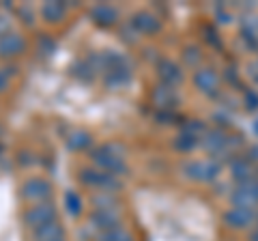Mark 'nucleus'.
<instances>
[{
    "label": "nucleus",
    "instance_id": "nucleus-2",
    "mask_svg": "<svg viewBox=\"0 0 258 241\" xmlns=\"http://www.w3.org/2000/svg\"><path fill=\"white\" fill-rule=\"evenodd\" d=\"M78 179L84 183L86 188L97 190V192H110V194H118L123 190V181L118 176H112L108 172L99 170L95 166H86V168H80V174Z\"/></svg>",
    "mask_w": 258,
    "mask_h": 241
},
{
    "label": "nucleus",
    "instance_id": "nucleus-1",
    "mask_svg": "<svg viewBox=\"0 0 258 241\" xmlns=\"http://www.w3.org/2000/svg\"><path fill=\"white\" fill-rule=\"evenodd\" d=\"M91 159L99 170L108 172L112 176H118V179L129 172V166L125 162L123 153H118L114 144H101V147H95L91 151Z\"/></svg>",
    "mask_w": 258,
    "mask_h": 241
},
{
    "label": "nucleus",
    "instance_id": "nucleus-16",
    "mask_svg": "<svg viewBox=\"0 0 258 241\" xmlns=\"http://www.w3.org/2000/svg\"><path fill=\"white\" fill-rule=\"evenodd\" d=\"M91 20L99 26H114L118 22V11L110 5H95L91 9Z\"/></svg>",
    "mask_w": 258,
    "mask_h": 241
},
{
    "label": "nucleus",
    "instance_id": "nucleus-4",
    "mask_svg": "<svg viewBox=\"0 0 258 241\" xmlns=\"http://www.w3.org/2000/svg\"><path fill=\"white\" fill-rule=\"evenodd\" d=\"M222 172L220 162L215 159H189L183 164V174L198 183H211Z\"/></svg>",
    "mask_w": 258,
    "mask_h": 241
},
{
    "label": "nucleus",
    "instance_id": "nucleus-25",
    "mask_svg": "<svg viewBox=\"0 0 258 241\" xmlns=\"http://www.w3.org/2000/svg\"><path fill=\"white\" fill-rule=\"evenodd\" d=\"M56 50V43H54V39H50V35H41L39 37V41H37V52L41 54V56H50L54 54Z\"/></svg>",
    "mask_w": 258,
    "mask_h": 241
},
{
    "label": "nucleus",
    "instance_id": "nucleus-22",
    "mask_svg": "<svg viewBox=\"0 0 258 241\" xmlns=\"http://www.w3.org/2000/svg\"><path fill=\"white\" fill-rule=\"evenodd\" d=\"M95 241H134V239H132V232L127 228H116V230H110V232H97Z\"/></svg>",
    "mask_w": 258,
    "mask_h": 241
},
{
    "label": "nucleus",
    "instance_id": "nucleus-15",
    "mask_svg": "<svg viewBox=\"0 0 258 241\" xmlns=\"http://www.w3.org/2000/svg\"><path fill=\"white\" fill-rule=\"evenodd\" d=\"M153 103L159 108V110H172L176 106V101H179V95L172 86H166V84H159L153 88Z\"/></svg>",
    "mask_w": 258,
    "mask_h": 241
},
{
    "label": "nucleus",
    "instance_id": "nucleus-3",
    "mask_svg": "<svg viewBox=\"0 0 258 241\" xmlns=\"http://www.w3.org/2000/svg\"><path fill=\"white\" fill-rule=\"evenodd\" d=\"M58 220V209L52 200H47V203H39V205H32L26 209V213H24V226H26L30 232H35L37 228L41 226H47V224H52Z\"/></svg>",
    "mask_w": 258,
    "mask_h": 241
},
{
    "label": "nucleus",
    "instance_id": "nucleus-31",
    "mask_svg": "<svg viewBox=\"0 0 258 241\" xmlns=\"http://www.w3.org/2000/svg\"><path fill=\"white\" fill-rule=\"evenodd\" d=\"M256 222H258V215H256Z\"/></svg>",
    "mask_w": 258,
    "mask_h": 241
},
{
    "label": "nucleus",
    "instance_id": "nucleus-18",
    "mask_svg": "<svg viewBox=\"0 0 258 241\" xmlns=\"http://www.w3.org/2000/svg\"><path fill=\"white\" fill-rule=\"evenodd\" d=\"M230 176L237 181V186L239 183H245L249 179H254V170H252V166H249V159L245 157H235L230 162Z\"/></svg>",
    "mask_w": 258,
    "mask_h": 241
},
{
    "label": "nucleus",
    "instance_id": "nucleus-27",
    "mask_svg": "<svg viewBox=\"0 0 258 241\" xmlns=\"http://www.w3.org/2000/svg\"><path fill=\"white\" fill-rule=\"evenodd\" d=\"M243 101H245V108H247V110H256V108H258V93L247 91L245 97H243Z\"/></svg>",
    "mask_w": 258,
    "mask_h": 241
},
{
    "label": "nucleus",
    "instance_id": "nucleus-28",
    "mask_svg": "<svg viewBox=\"0 0 258 241\" xmlns=\"http://www.w3.org/2000/svg\"><path fill=\"white\" fill-rule=\"evenodd\" d=\"M20 15H22V18H28V24L35 22V20H32V9H30V7H22V9H20Z\"/></svg>",
    "mask_w": 258,
    "mask_h": 241
},
{
    "label": "nucleus",
    "instance_id": "nucleus-7",
    "mask_svg": "<svg viewBox=\"0 0 258 241\" xmlns=\"http://www.w3.org/2000/svg\"><path fill=\"white\" fill-rule=\"evenodd\" d=\"M230 203L235 207L254 209V205L258 203V181L249 179L245 183H239V186L232 190V194H230Z\"/></svg>",
    "mask_w": 258,
    "mask_h": 241
},
{
    "label": "nucleus",
    "instance_id": "nucleus-29",
    "mask_svg": "<svg viewBox=\"0 0 258 241\" xmlns=\"http://www.w3.org/2000/svg\"><path fill=\"white\" fill-rule=\"evenodd\" d=\"M9 33V22H7V18H0V37Z\"/></svg>",
    "mask_w": 258,
    "mask_h": 241
},
{
    "label": "nucleus",
    "instance_id": "nucleus-26",
    "mask_svg": "<svg viewBox=\"0 0 258 241\" xmlns=\"http://www.w3.org/2000/svg\"><path fill=\"white\" fill-rule=\"evenodd\" d=\"M15 74V67H5L0 69V93H5L9 88V76Z\"/></svg>",
    "mask_w": 258,
    "mask_h": 241
},
{
    "label": "nucleus",
    "instance_id": "nucleus-14",
    "mask_svg": "<svg viewBox=\"0 0 258 241\" xmlns=\"http://www.w3.org/2000/svg\"><path fill=\"white\" fill-rule=\"evenodd\" d=\"M132 26L138 30L140 35H155L161 30V20L151 11H138L132 20Z\"/></svg>",
    "mask_w": 258,
    "mask_h": 241
},
{
    "label": "nucleus",
    "instance_id": "nucleus-19",
    "mask_svg": "<svg viewBox=\"0 0 258 241\" xmlns=\"http://www.w3.org/2000/svg\"><path fill=\"white\" fill-rule=\"evenodd\" d=\"M67 147L71 151H84L93 147V136L88 134L86 130H76L67 136Z\"/></svg>",
    "mask_w": 258,
    "mask_h": 241
},
{
    "label": "nucleus",
    "instance_id": "nucleus-21",
    "mask_svg": "<svg viewBox=\"0 0 258 241\" xmlns=\"http://www.w3.org/2000/svg\"><path fill=\"white\" fill-rule=\"evenodd\" d=\"M62 203H64V209L71 213V215H80L82 213V198L78 196V192H64V198H62Z\"/></svg>",
    "mask_w": 258,
    "mask_h": 241
},
{
    "label": "nucleus",
    "instance_id": "nucleus-11",
    "mask_svg": "<svg viewBox=\"0 0 258 241\" xmlns=\"http://www.w3.org/2000/svg\"><path fill=\"white\" fill-rule=\"evenodd\" d=\"M91 224L97 232H110L116 228H123V215L120 213H110V211H93L91 213Z\"/></svg>",
    "mask_w": 258,
    "mask_h": 241
},
{
    "label": "nucleus",
    "instance_id": "nucleus-17",
    "mask_svg": "<svg viewBox=\"0 0 258 241\" xmlns=\"http://www.w3.org/2000/svg\"><path fill=\"white\" fill-rule=\"evenodd\" d=\"M62 239H64V226L58 220L32 232V241H62Z\"/></svg>",
    "mask_w": 258,
    "mask_h": 241
},
{
    "label": "nucleus",
    "instance_id": "nucleus-20",
    "mask_svg": "<svg viewBox=\"0 0 258 241\" xmlns=\"http://www.w3.org/2000/svg\"><path fill=\"white\" fill-rule=\"evenodd\" d=\"M64 13H67V7L60 5V3H43V7H41V18L47 24H58V22H62Z\"/></svg>",
    "mask_w": 258,
    "mask_h": 241
},
{
    "label": "nucleus",
    "instance_id": "nucleus-32",
    "mask_svg": "<svg viewBox=\"0 0 258 241\" xmlns=\"http://www.w3.org/2000/svg\"><path fill=\"white\" fill-rule=\"evenodd\" d=\"M62 241H64V239H62Z\"/></svg>",
    "mask_w": 258,
    "mask_h": 241
},
{
    "label": "nucleus",
    "instance_id": "nucleus-6",
    "mask_svg": "<svg viewBox=\"0 0 258 241\" xmlns=\"http://www.w3.org/2000/svg\"><path fill=\"white\" fill-rule=\"evenodd\" d=\"M256 211L247 207H232L222 215V222L232 230H245L256 222Z\"/></svg>",
    "mask_w": 258,
    "mask_h": 241
},
{
    "label": "nucleus",
    "instance_id": "nucleus-23",
    "mask_svg": "<svg viewBox=\"0 0 258 241\" xmlns=\"http://www.w3.org/2000/svg\"><path fill=\"white\" fill-rule=\"evenodd\" d=\"M183 52H185V54H183L185 63H187L189 67H196V69H198L200 61H203V56H200V47H198V45H187Z\"/></svg>",
    "mask_w": 258,
    "mask_h": 241
},
{
    "label": "nucleus",
    "instance_id": "nucleus-13",
    "mask_svg": "<svg viewBox=\"0 0 258 241\" xmlns=\"http://www.w3.org/2000/svg\"><path fill=\"white\" fill-rule=\"evenodd\" d=\"M93 207L95 211H110V213H120L123 215V200L118 194H110V192H97L93 194Z\"/></svg>",
    "mask_w": 258,
    "mask_h": 241
},
{
    "label": "nucleus",
    "instance_id": "nucleus-30",
    "mask_svg": "<svg viewBox=\"0 0 258 241\" xmlns=\"http://www.w3.org/2000/svg\"><path fill=\"white\" fill-rule=\"evenodd\" d=\"M247 241H258V226L252 230V232H249V239Z\"/></svg>",
    "mask_w": 258,
    "mask_h": 241
},
{
    "label": "nucleus",
    "instance_id": "nucleus-24",
    "mask_svg": "<svg viewBox=\"0 0 258 241\" xmlns=\"http://www.w3.org/2000/svg\"><path fill=\"white\" fill-rule=\"evenodd\" d=\"M198 144H200V138H194V136L183 134V132H181L179 138H176V149L185 151V153H187V151H191V149H196Z\"/></svg>",
    "mask_w": 258,
    "mask_h": 241
},
{
    "label": "nucleus",
    "instance_id": "nucleus-8",
    "mask_svg": "<svg viewBox=\"0 0 258 241\" xmlns=\"http://www.w3.org/2000/svg\"><path fill=\"white\" fill-rule=\"evenodd\" d=\"M200 147L211 155H222L224 151H228L232 147V138H228L224 130H209L200 138Z\"/></svg>",
    "mask_w": 258,
    "mask_h": 241
},
{
    "label": "nucleus",
    "instance_id": "nucleus-10",
    "mask_svg": "<svg viewBox=\"0 0 258 241\" xmlns=\"http://www.w3.org/2000/svg\"><path fill=\"white\" fill-rule=\"evenodd\" d=\"M194 84L203 95H209V97H213L217 93V88H220V76L215 74V69L211 67H198L194 71Z\"/></svg>",
    "mask_w": 258,
    "mask_h": 241
},
{
    "label": "nucleus",
    "instance_id": "nucleus-9",
    "mask_svg": "<svg viewBox=\"0 0 258 241\" xmlns=\"http://www.w3.org/2000/svg\"><path fill=\"white\" fill-rule=\"evenodd\" d=\"M24 50H26V37L22 33L9 30L7 35L0 37V58H18L20 54H24Z\"/></svg>",
    "mask_w": 258,
    "mask_h": 241
},
{
    "label": "nucleus",
    "instance_id": "nucleus-5",
    "mask_svg": "<svg viewBox=\"0 0 258 241\" xmlns=\"http://www.w3.org/2000/svg\"><path fill=\"white\" fill-rule=\"evenodd\" d=\"M52 183L43 179V176H30V179H26L22 183L20 188V194L24 200H28V203L32 205H39V203H47V200L52 198Z\"/></svg>",
    "mask_w": 258,
    "mask_h": 241
},
{
    "label": "nucleus",
    "instance_id": "nucleus-12",
    "mask_svg": "<svg viewBox=\"0 0 258 241\" xmlns=\"http://www.w3.org/2000/svg\"><path fill=\"white\" fill-rule=\"evenodd\" d=\"M157 74H159L161 84H166V86L174 88L176 84L183 82V67L170 58H164V61L157 63Z\"/></svg>",
    "mask_w": 258,
    "mask_h": 241
}]
</instances>
